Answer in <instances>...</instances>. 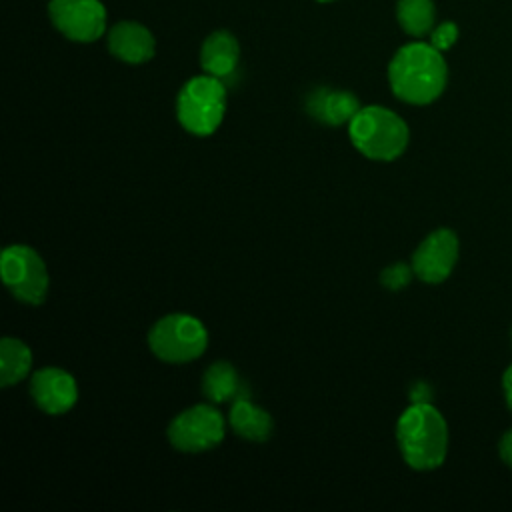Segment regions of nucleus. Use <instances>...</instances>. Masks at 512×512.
<instances>
[{"label":"nucleus","instance_id":"f257e3e1","mask_svg":"<svg viewBox=\"0 0 512 512\" xmlns=\"http://www.w3.org/2000/svg\"><path fill=\"white\" fill-rule=\"evenodd\" d=\"M448 68L440 50L430 42L402 46L388 64V82L396 98L424 106L434 102L446 88Z\"/></svg>","mask_w":512,"mask_h":512},{"label":"nucleus","instance_id":"f03ea898","mask_svg":"<svg viewBox=\"0 0 512 512\" xmlns=\"http://www.w3.org/2000/svg\"><path fill=\"white\" fill-rule=\"evenodd\" d=\"M396 442L414 470L438 468L448 452V426L430 402H412L396 422Z\"/></svg>","mask_w":512,"mask_h":512},{"label":"nucleus","instance_id":"7ed1b4c3","mask_svg":"<svg viewBox=\"0 0 512 512\" xmlns=\"http://www.w3.org/2000/svg\"><path fill=\"white\" fill-rule=\"evenodd\" d=\"M348 138L368 160L392 162L408 146V126L390 108L372 104L360 108L348 122Z\"/></svg>","mask_w":512,"mask_h":512},{"label":"nucleus","instance_id":"20e7f679","mask_svg":"<svg viewBox=\"0 0 512 512\" xmlns=\"http://www.w3.org/2000/svg\"><path fill=\"white\" fill-rule=\"evenodd\" d=\"M226 114V88L220 78L202 74L190 78L178 92L176 116L182 128L194 136H210Z\"/></svg>","mask_w":512,"mask_h":512},{"label":"nucleus","instance_id":"39448f33","mask_svg":"<svg viewBox=\"0 0 512 512\" xmlns=\"http://www.w3.org/2000/svg\"><path fill=\"white\" fill-rule=\"evenodd\" d=\"M148 346L162 362L186 364L200 358L208 348V330L196 316L168 314L150 328Z\"/></svg>","mask_w":512,"mask_h":512},{"label":"nucleus","instance_id":"423d86ee","mask_svg":"<svg viewBox=\"0 0 512 512\" xmlns=\"http://www.w3.org/2000/svg\"><path fill=\"white\" fill-rule=\"evenodd\" d=\"M0 274L8 292L30 306H40L50 288V276L42 256L26 244H12L2 250Z\"/></svg>","mask_w":512,"mask_h":512},{"label":"nucleus","instance_id":"0eeeda50","mask_svg":"<svg viewBox=\"0 0 512 512\" xmlns=\"http://www.w3.org/2000/svg\"><path fill=\"white\" fill-rule=\"evenodd\" d=\"M168 440L188 454L212 450L224 440V418L212 404H196L170 422Z\"/></svg>","mask_w":512,"mask_h":512},{"label":"nucleus","instance_id":"6e6552de","mask_svg":"<svg viewBox=\"0 0 512 512\" xmlns=\"http://www.w3.org/2000/svg\"><path fill=\"white\" fill-rule=\"evenodd\" d=\"M48 14L72 42H94L106 32V8L100 0H50Z\"/></svg>","mask_w":512,"mask_h":512},{"label":"nucleus","instance_id":"1a4fd4ad","mask_svg":"<svg viewBox=\"0 0 512 512\" xmlns=\"http://www.w3.org/2000/svg\"><path fill=\"white\" fill-rule=\"evenodd\" d=\"M458 260V238L448 228L428 234L412 254L414 276L428 284L444 282Z\"/></svg>","mask_w":512,"mask_h":512},{"label":"nucleus","instance_id":"9d476101","mask_svg":"<svg viewBox=\"0 0 512 512\" xmlns=\"http://www.w3.org/2000/svg\"><path fill=\"white\" fill-rule=\"evenodd\" d=\"M30 394L42 412L58 416L66 414L76 404L78 384L64 368L46 366L32 374Z\"/></svg>","mask_w":512,"mask_h":512},{"label":"nucleus","instance_id":"9b49d317","mask_svg":"<svg viewBox=\"0 0 512 512\" xmlns=\"http://www.w3.org/2000/svg\"><path fill=\"white\" fill-rule=\"evenodd\" d=\"M108 50L122 62L144 64L154 56L156 42L146 26L122 20L108 30Z\"/></svg>","mask_w":512,"mask_h":512},{"label":"nucleus","instance_id":"f8f14e48","mask_svg":"<svg viewBox=\"0 0 512 512\" xmlns=\"http://www.w3.org/2000/svg\"><path fill=\"white\" fill-rule=\"evenodd\" d=\"M306 108L316 120L328 126H340L354 118V114L360 110V102L352 92L318 88L310 94Z\"/></svg>","mask_w":512,"mask_h":512},{"label":"nucleus","instance_id":"ddd939ff","mask_svg":"<svg viewBox=\"0 0 512 512\" xmlns=\"http://www.w3.org/2000/svg\"><path fill=\"white\" fill-rule=\"evenodd\" d=\"M240 60V44L228 30L212 32L200 48V66L206 74L224 78L230 76Z\"/></svg>","mask_w":512,"mask_h":512},{"label":"nucleus","instance_id":"4468645a","mask_svg":"<svg viewBox=\"0 0 512 512\" xmlns=\"http://www.w3.org/2000/svg\"><path fill=\"white\" fill-rule=\"evenodd\" d=\"M230 426L232 430L252 442H264L272 436L274 430V420L272 416L262 410L260 406L252 404L244 394L232 400L230 406Z\"/></svg>","mask_w":512,"mask_h":512},{"label":"nucleus","instance_id":"2eb2a0df","mask_svg":"<svg viewBox=\"0 0 512 512\" xmlns=\"http://www.w3.org/2000/svg\"><path fill=\"white\" fill-rule=\"evenodd\" d=\"M32 370V352L30 348L12 336L0 340V384L4 388L18 384Z\"/></svg>","mask_w":512,"mask_h":512},{"label":"nucleus","instance_id":"dca6fc26","mask_svg":"<svg viewBox=\"0 0 512 512\" xmlns=\"http://www.w3.org/2000/svg\"><path fill=\"white\" fill-rule=\"evenodd\" d=\"M202 394L214 404L242 396V382L230 362H214L202 376Z\"/></svg>","mask_w":512,"mask_h":512},{"label":"nucleus","instance_id":"f3484780","mask_svg":"<svg viewBox=\"0 0 512 512\" xmlns=\"http://www.w3.org/2000/svg\"><path fill=\"white\" fill-rule=\"evenodd\" d=\"M396 18L400 28L414 36L422 38L434 28V2L432 0H398L396 2Z\"/></svg>","mask_w":512,"mask_h":512},{"label":"nucleus","instance_id":"a211bd4d","mask_svg":"<svg viewBox=\"0 0 512 512\" xmlns=\"http://www.w3.org/2000/svg\"><path fill=\"white\" fill-rule=\"evenodd\" d=\"M412 274H414L412 264L408 266V264L396 262V264H392V266H388V268H384V270L380 272V284H382L384 288L396 292V290H402V288H406V286L410 284Z\"/></svg>","mask_w":512,"mask_h":512},{"label":"nucleus","instance_id":"6ab92c4d","mask_svg":"<svg viewBox=\"0 0 512 512\" xmlns=\"http://www.w3.org/2000/svg\"><path fill=\"white\" fill-rule=\"evenodd\" d=\"M456 38H458V26L454 22H442L434 26L430 32V44L440 52L452 48Z\"/></svg>","mask_w":512,"mask_h":512},{"label":"nucleus","instance_id":"aec40b11","mask_svg":"<svg viewBox=\"0 0 512 512\" xmlns=\"http://www.w3.org/2000/svg\"><path fill=\"white\" fill-rule=\"evenodd\" d=\"M500 456L512 468V430H508L500 440Z\"/></svg>","mask_w":512,"mask_h":512},{"label":"nucleus","instance_id":"412c9836","mask_svg":"<svg viewBox=\"0 0 512 512\" xmlns=\"http://www.w3.org/2000/svg\"><path fill=\"white\" fill-rule=\"evenodd\" d=\"M502 384H504V394H506V404L508 408L512 410V366L504 372V378H502Z\"/></svg>","mask_w":512,"mask_h":512},{"label":"nucleus","instance_id":"4be33fe9","mask_svg":"<svg viewBox=\"0 0 512 512\" xmlns=\"http://www.w3.org/2000/svg\"><path fill=\"white\" fill-rule=\"evenodd\" d=\"M318 2H334V0H318Z\"/></svg>","mask_w":512,"mask_h":512}]
</instances>
